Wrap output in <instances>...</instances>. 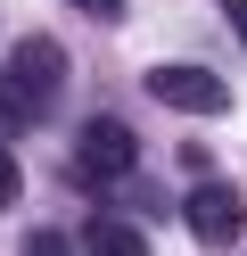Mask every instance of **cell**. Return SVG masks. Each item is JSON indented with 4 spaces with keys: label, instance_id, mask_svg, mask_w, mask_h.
I'll return each instance as SVG.
<instances>
[{
    "label": "cell",
    "instance_id": "30bf717a",
    "mask_svg": "<svg viewBox=\"0 0 247 256\" xmlns=\"http://www.w3.org/2000/svg\"><path fill=\"white\" fill-rule=\"evenodd\" d=\"M214 8H223V25L239 34V50H247V0H214Z\"/></svg>",
    "mask_w": 247,
    "mask_h": 256
},
{
    "label": "cell",
    "instance_id": "7a4b0ae2",
    "mask_svg": "<svg viewBox=\"0 0 247 256\" xmlns=\"http://www.w3.org/2000/svg\"><path fill=\"white\" fill-rule=\"evenodd\" d=\"M181 223H190L198 248H231L247 232V198L231 182H198V190H181Z\"/></svg>",
    "mask_w": 247,
    "mask_h": 256
},
{
    "label": "cell",
    "instance_id": "3957f363",
    "mask_svg": "<svg viewBox=\"0 0 247 256\" xmlns=\"http://www.w3.org/2000/svg\"><path fill=\"white\" fill-rule=\"evenodd\" d=\"M148 100H165V108H181V116H223L231 108V83L214 66H148Z\"/></svg>",
    "mask_w": 247,
    "mask_h": 256
},
{
    "label": "cell",
    "instance_id": "8992f818",
    "mask_svg": "<svg viewBox=\"0 0 247 256\" xmlns=\"http://www.w3.org/2000/svg\"><path fill=\"white\" fill-rule=\"evenodd\" d=\"M41 116H49V108H41V100H33V91H25V83H16V74H8V66H0V132H16V124H41Z\"/></svg>",
    "mask_w": 247,
    "mask_h": 256
},
{
    "label": "cell",
    "instance_id": "6da1fadb",
    "mask_svg": "<svg viewBox=\"0 0 247 256\" xmlns=\"http://www.w3.org/2000/svg\"><path fill=\"white\" fill-rule=\"evenodd\" d=\"M132 166H140V132L124 116H91L74 132V182H124Z\"/></svg>",
    "mask_w": 247,
    "mask_h": 256
},
{
    "label": "cell",
    "instance_id": "ba28073f",
    "mask_svg": "<svg viewBox=\"0 0 247 256\" xmlns=\"http://www.w3.org/2000/svg\"><path fill=\"white\" fill-rule=\"evenodd\" d=\"M16 182H25V174H16V149L0 140V206H16Z\"/></svg>",
    "mask_w": 247,
    "mask_h": 256
},
{
    "label": "cell",
    "instance_id": "9c48e42d",
    "mask_svg": "<svg viewBox=\"0 0 247 256\" xmlns=\"http://www.w3.org/2000/svg\"><path fill=\"white\" fill-rule=\"evenodd\" d=\"M25 256H74V240H66V232H33Z\"/></svg>",
    "mask_w": 247,
    "mask_h": 256
},
{
    "label": "cell",
    "instance_id": "52a82bcc",
    "mask_svg": "<svg viewBox=\"0 0 247 256\" xmlns=\"http://www.w3.org/2000/svg\"><path fill=\"white\" fill-rule=\"evenodd\" d=\"M74 8H82L91 25H124V8H132V0H74Z\"/></svg>",
    "mask_w": 247,
    "mask_h": 256
},
{
    "label": "cell",
    "instance_id": "277c9868",
    "mask_svg": "<svg viewBox=\"0 0 247 256\" xmlns=\"http://www.w3.org/2000/svg\"><path fill=\"white\" fill-rule=\"evenodd\" d=\"M8 74H16V83H25L41 108H58V83H66V50H58L49 34H25V42H16V58H8Z\"/></svg>",
    "mask_w": 247,
    "mask_h": 256
},
{
    "label": "cell",
    "instance_id": "5b68a950",
    "mask_svg": "<svg viewBox=\"0 0 247 256\" xmlns=\"http://www.w3.org/2000/svg\"><path fill=\"white\" fill-rule=\"evenodd\" d=\"M82 256H157V248H148V232H140V223H124V215H99L91 232H82Z\"/></svg>",
    "mask_w": 247,
    "mask_h": 256
}]
</instances>
